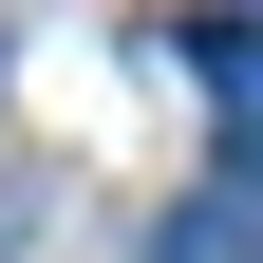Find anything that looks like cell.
I'll use <instances>...</instances> for the list:
<instances>
[{"mask_svg": "<svg viewBox=\"0 0 263 263\" xmlns=\"http://www.w3.org/2000/svg\"><path fill=\"white\" fill-rule=\"evenodd\" d=\"M188 57H207V94H226V113H263V38H245V19H226V38H188Z\"/></svg>", "mask_w": 263, "mask_h": 263, "instance_id": "cell-2", "label": "cell"}, {"mask_svg": "<svg viewBox=\"0 0 263 263\" xmlns=\"http://www.w3.org/2000/svg\"><path fill=\"white\" fill-rule=\"evenodd\" d=\"M151 263H263V188L226 170V188H188L170 226H151Z\"/></svg>", "mask_w": 263, "mask_h": 263, "instance_id": "cell-1", "label": "cell"}]
</instances>
